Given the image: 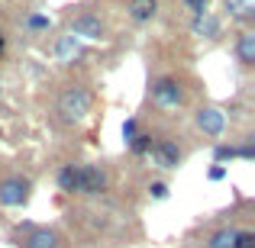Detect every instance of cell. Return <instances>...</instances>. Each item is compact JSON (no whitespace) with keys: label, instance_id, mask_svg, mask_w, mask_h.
Masks as SVG:
<instances>
[{"label":"cell","instance_id":"cell-14","mask_svg":"<svg viewBox=\"0 0 255 248\" xmlns=\"http://www.w3.org/2000/svg\"><path fill=\"white\" fill-rule=\"evenodd\" d=\"M194 32H197V36H207V39H217L220 32H223V23H220L217 16H210V13H204V16L194 19Z\"/></svg>","mask_w":255,"mask_h":248},{"label":"cell","instance_id":"cell-23","mask_svg":"<svg viewBox=\"0 0 255 248\" xmlns=\"http://www.w3.org/2000/svg\"><path fill=\"white\" fill-rule=\"evenodd\" d=\"M207 177H210V180H223V177H226V167H223V165L210 167V174H207Z\"/></svg>","mask_w":255,"mask_h":248},{"label":"cell","instance_id":"cell-4","mask_svg":"<svg viewBox=\"0 0 255 248\" xmlns=\"http://www.w3.org/2000/svg\"><path fill=\"white\" fill-rule=\"evenodd\" d=\"M13 245L16 248H62V232L52 226L23 223L13 229Z\"/></svg>","mask_w":255,"mask_h":248},{"label":"cell","instance_id":"cell-11","mask_svg":"<svg viewBox=\"0 0 255 248\" xmlns=\"http://www.w3.org/2000/svg\"><path fill=\"white\" fill-rule=\"evenodd\" d=\"M155 13H158V0H129V3H126V16H129L136 26L152 23Z\"/></svg>","mask_w":255,"mask_h":248},{"label":"cell","instance_id":"cell-7","mask_svg":"<svg viewBox=\"0 0 255 248\" xmlns=\"http://www.w3.org/2000/svg\"><path fill=\"white\" fill-rule=\"evenodd\" d=\"M68 29H71V39H75V36H81V39H107V23L94 10L75 13L71 23H68Z\"/></svg>","mask_w":255,"mask_h":248},{"label":"cell","instance_id":"cell-9","mask_svg":"<svg viewBox=\"0 0 255 248\" xmlns=\"http://www.w3.org/2000/svg\"><path fill=\"white\" fill-rule=\"evenodd\" d=\"M233 55H236V62L243 65V68H252L255 65V29L243 26V29L236 32V39H233Z\"/></svg>","mask_w":255,"mask_h":248},{"label":"cell","instance_id":"cell-18","mask_svg":"<svg viewBox=\"0 0 255 248\" xmlns=\"http://www.w3.org/2000/svg\"><path fill=\"white\" fill-rule=\"evenodd\" d=\"M184 10H191V16H204V13H210V0H184Z\"/></svg>","mask_w":255,"mask_h":248},{"label":"cell","instance_id":"cell-21","mask_svg":"<svg viewBox=\"0 0 255 248\" xmlns=\"http://www.w3.org/2000/svg\"><path fill=\"white\" fill-rule=\"evenodd\" d=\"M149 197L152 200H165L168 197V184H165V180H152L149 184Z\"/></svg>","mask_w":255,"mask_h":248},{"label":"cell","instance_id":"cell-16","mask_svg":"<svg viewBox=\"0 0 255 248\" xmlns=\"http://www.w3.org/2000/svg\"><path fill=\"white\" fill-rule=\"evenodd\" d=\"M23 26H26V32L39 36V32H49V29H52V19L42 16V13H29V16L23 19Z\"/></svg>","mask_w":255,"mask_h":248},{"label":"cell","instance_id":"cell-12","mask_svg":"<svg viewBox=\"0 0 255 248\" xmlns=\"http://www.w3.org/2000/svg\"><path fill=\"white\" fill-rule=\"evenodd\" d=\"M236 226H220V229H213L210 236H207V248H233L236 245Z\"/></svg>","mask_w":255,"mask_h":248},{"label":"cell","instance_id":"cell-6","mask_svg":"<svg viewBox=\"0 0 255 248\" xmlns=\"http://www.w3.org/2000/svg\"><path fill=\"white\" fill-rule=\"evenodd\" d=\"M110 187V171L104 165H81V180H78V197H100Z\"/></svg>","mask_w":255,"mask_h":248},{"label":"cell","instance_id":"cell-24","mask_svg":"<svg viewBox=\"0 0 255 248\" xmlns=\"http://www.w3.org/2000/svg\"><path fill=\"white\" fill-rule=\"evenodd\" d=\"M3 52H6V36L0 32V55H3Z\"/></svg>","mask_w":255,"mask_h":248},{"label":"cell","instance_id":"cell-10","mask_svg":"<svg viewBox=\"0 0 255 248\" xmlns=\"http://www.w3.org/2000/svg\"><path fill=\"white\" fill-rule=\"evenodd\" d=\"M78 180H81V165H78V162H68V165H62L55 171V184H58L62 193L78 197Z\"/></svg>","mask_w":255,"mask_h":248},{"label":"cell","instance_id":"cell-19","mask_svg":"<svg viewBox=\"0 0 255 248\" xmlns=\"http://www.w3.org/2000/svg\"><path fill=\"white\" fill-rule=\"evenodd\" d=\"M252 155H255V149H252V136H246L243 142L236 145V158H243V162H252Z\"/></svg>","mask_w":255,"mask_h":248},{"label":"cell","instance_id":"cell-20","mask_svg":"<svg viewBox=\"0 0 255 248\" xmlns=\"http://www.w3.org/2000/svg\"><path fill=\"white\" fill-rule=\"evenodd\" d=\"M233 248H255V232L239 229V232H236V245H233Z\"/></svg>","mask_w":255,"mask_h":248},{"label":"cell","instance_id":"cell-2","mask_svg":"<svg viewBox=\"0 0 255 248\" xmlns=\"http://www.w3.org/2000/svg\"><path fill=\"white\" fill-rule=\"evenodd\" d=\"M149 100H152V106H158L162 113H178V110H184V103H187V90L174 75H162L149 84Z\"/></svg>","mask_w":255,"mask_h":248},{"label":"cell","instance_id":"cell-15","mask_svg":"<svg viewBox=\"0 0 255 248\" xmlns=\"http://www.w3.org/2000/svg\"><path fill=\"white\" fill-rule=\"evenodd\" d=\"M152 139H155V132H142V129H139L126 145H129V152L136 158H145V155H149V149H152Z\"/></svg>","mask_w":255,"mask_h":248},{"label":"cell","instance_id":"cell-22","mask_svg":"<svg viewBox=\"0 0 255 248\" xmlns=\"http://www.w3.org/2000/svg\"><path fill=\"white\" fill-rule=\"evenodd\" d=\"M136 132H139V119H136V116H129V119H126V123H123V139H126V142H129V139L136 136Z\"/></svg>","mask_w":255,"mask_h":248},{"label":"cell","instance_id":"cell-8","mask_svg":"<svg viewBox=\"0 0 255 248\" xmlns=\"http://www.w3.org/2000/svg\"><path fill=\"white\" fill-rule=\"evenodd\" d=\"M194 123H197V129L204 132L207 139H220L226 132V113L217 110V106H200Z\"/></svg>","mask_w":255,"mask_h":248},{"label":"cell","instance_id":"cell-3","mask_svg":"<svg viewBox=\"0 0 255 248\" xmlns=\"http://www.w3.org/2000/svg\"><path fill=\"white\" fill-rule=\"evenodd\" d=\"M145 158H149L155 167H162V171H178V167L184 165L181 136H174V132H158V136L152 139V149H149Z\"/></svg>","mask_w":255,"mask_h":248},{"label":"cell","instance_id":"cell-5","mask_svg":"<svg viewBox=\"0 0 255 248\" xmlns=\"http://www.w3.org/2000/svg\"><path fill=\"white\" fill-rule=\"evenodd\" d=\"M32 197V180L23 174L0 177V206H26Z\"/></svg>","mask_w":255,"mask_h":248},{"label":"cell","instance_id":"cell-13","mask_svg":"<svg viewBox=\"0 0 255 248\" xmlns=\"http://www.w3.org/2000/svg\"><path fill=\"white\" fill-rule=\"evenodd\" d=\"M223 6H226V16L239 19V23H249L255 13V0H223Z\"/></svg>","mask_w":255,"mask_h":248},{"label":"cell","instance_id":"cell-17","mask_svg":"<svg viewBox=\"0 0 255 248\" xmlns=\"http://www.w3.org/2000/svg\"><path fill=\"white\" fill-rule=\"evenodd\" d=\"M213 162H217V165L236 162V145H233V142H217V145H213Z\"/></svg>","mask_w":255,"mask_h":248},{"label":"cell","instance_id":"cell-1","mask_svg":"<svg viewBox=\"0 0 255 248\" xmlns=\"http://www.w3.org/2000/svg\"><path fill=\"white\" fill-rule=\"evenodd\" d=\"M91 106H94V93H91V87H87V84H68V87H62V93H58V100H55L58 119L68 123V126L87 119Z\"/></svg>","mask_w":255,"mask_h":248}]
</instances>
